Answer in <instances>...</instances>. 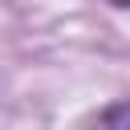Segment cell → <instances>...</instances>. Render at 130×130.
Wrapping results in <instances>:
<instances>
[{"label": "cell", "instance_id": "1", "mask_svg": "<svg viewBox=\"0 0 130 130\" xmlns=\"http://www.w3.org/2000/svg\"><path fill=\"white\" fill-rule=\"evenodd\" d=\"M110 4H114V8H126V4H130V0H110Z\"/></svg>", "mask_w": 130, "mask_h": 130}]
</instances>
